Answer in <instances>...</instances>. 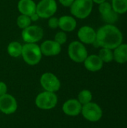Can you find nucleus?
<instances>
[{
	"mask_svg": "<svg viewBox=\"0 0 127 128\" xmlns=\"http://www.w3.org/2000/svg\"><path fill=\"white\" fill-rule=\"evenodd\" d=\"M124 36L121 31L113 24H106L97 31L95 44L101 48L115 50L123 43Z\"/></svg>",
	"mask_w": 127,
	"mask_h": 128,
	"instance_id": "f257e3e1",
	"label": "nucleus"
},
{
	"mask_svg": "<svg viewBox=\"0 0 127 128\" xmlns=\"http://www.w3.org/2000/svg\"><path fill=\"white\" fill-rule=\"evenodd\" d=\"M21 56L27 64L34 66L40 62L43 55L40 46L37 44L25 43L22 45Z\"/></svg>",
	"mask_w": 127,
	"mask_h": 128,
	"instance_id": "f03ea898",
	"label": "nucleus"
},
{
	"mask_svg": "<svg viewBox=\"0 0 127 128\" xmlns=\"http://www.w3.org/2000/svg\"><path fill=\"white\" fill-rule=\"evenodd\" d=\"M93 7L94 2L92 0H74L70 8L73 16L84 20L91 14Z\"/></svg>",
	"mask_w": 127,
	"mask_h": 128,
	"instance_id": "7ed1b4c3",
	"label": "nucleus"
},
{
	"mask_svg": "<svg viewBox=\"0 0 127 128\" xmlns=\"http://www.w3.org/2000/svg\"><path fill=\"white\" fill-rule=\"evenodd\" d=\"M69 58L76 63H82L88 56V52L84 44L79 40L70 43L67 48Z\"/></svg>",
	"mask_w": 127,
	"mask_h": 128,
	"instance_id": "20e7f679",
	"label": "nucleus"
},
{
	"mask_svg": "<svg viewBox=\"0 0 127 128\" xmlns=\"http://www.w3.org/2000/svg\"><path fill=\"white\" fill-rule=\"evenodd\" d=\"M58 104V97L54 92L44 91L35 98V105L41 110H48L53 109Z\"/></svg>",
	"mask_w": 127,
	"mask_h": 128,
	"instance_id": "39448f33",
	"label": "nucleus"
},
{
	"mask_svg": "<svg viewBox=\"0 0 127 128\" xmlns=\"http://www.w3.org/2000/svg\"><path fill=\"white\" fill-rule=\"evenodd\" d=\"M44 35L43 29L37 25H30L28 27L22 30L21 36L25 43L37 44L40 41Z\"/></svg>",
	"mask_w": 127,
	"mask_h": 128,
	"instance_id": "423d86ee",
	"label": "nucleus"
},
{
	"mask_svg": "<svg viewBox=\"0 0 127 128\" xmlns=\"http://www.w3.org/2000/svg\"><path fill=\"white\" fill-rule=\"evenodd\" d=\"M57 10L58 4L55 0H40L36 7V13L42 19H49L54 16Z\"/></svg>",
	"mask_w": 127,
	"mask_h": 128,
	"instance_id": "0eeeda50",
	"label": "nucleus"
},
{
	"mask_svg": "<svg viewBox=\"0 0 127 128\" xmlns=\"http://www.w3.org/2000/svg\"><path fill=\"white\" fill-rule=\"evenodd\" d=\"M81 113L86 120L91 122L100 121L103 116V110L101 107L97 104L93 102L82 105Z\"/></svg>",
	"mask_w": 127,
	"mask_h": 128,
	"instance_id": "6e6552de",
	"label": "nucleus"
},
{
	"mask_svg": "<svg viewBox=\"0 0 127 128\" xmlns=\"http://www.w3.org/2000/svg\"><path fill=\"white\" fill-rule=\"evenodd\" d=\"M40 83L42 88L46 92L55 93L61 88V82L59 79L54 74L50 72H46L41 75Z\"/></svg>",
	"mask_w": 127,
	"mask_h": 128,
	"instance_id": "1a4fd4ad",
	"label": "nucleus"
},
{
	"mask_svg": "<svg viewBox=\"0 0 127 128\" xmlns=\"http://www.w3.org/2000/svg\"><path fill=\"white\" fill-rule=\"evenodd\" d=\"M17 107L18 105L16 100L11 94L7 93L0 96V111L4 114H13L16 111Z\"/></svg>",
	"mask_w": 127,
	"mask_h": 128,
	"instance_id": "9d476101",
	"label": "nucleus"
},
{
	"mask_svg": "<svg viewBox=\"0 0 127 128\" xmlns=\"http://www.w3.org/2000/svg\"><path fill=\"white\" fill-rule=\"evenodd\" d=\"M79 40L85 44H94L97 40V32L89 26H83L77 32Z\"/></svg>",
	"mask_w": 127,
	"mask_h": 128,
	"instance_id": "9b49d317",
	"label": "nucleus"
},
{
	"mask_svg": "<svg viewBox=\"0 0 127 128\" xmlns=\"http://www.w3.org/2000/svg\"><path fill=\"white\" fill-rule=\"evenodd\" d=\"M40 48L42 55L45 56H55L61 52V45L54 40H44L40 45Z\"/></svg>",
	"mask_w": 127,
	"mask_h": 128,
	"instance_id": "f8f14e48",
	"label": "nucleus"
},
{
	"mask_svg": "<svg viewBox=\"0 0 127 128\" xmlns=\"http://www.w3.org/2000/svg\"><path fill=\"white\" fill-rule=\"evenodd\" d=\"M82 105L77 99H69L64 102L62 106V110L67 116H77L82 112Z\"/></svg>",
	"mask_w": 127,
	"mask_h": 128,
	"instance_id": "ddd939ff",
	"label": "nucleus"
},
{
	"mask_svg": "<svg viewBox=\"0 0 127 128\" xmlns=\"http://www.w3.org/2000/svg\"><path fill=\"white\" fill-rule=\"evenodd\" d=\"M85 68L91 72H97L100 70L103 67V62L98 55H88L84 61Z\"/></svg>",
	"mask_w": 127,
	"mask_h": 128,
	"instance_id": "4468645a",
	"label": "nucleus"
},
{
	"mask_svg": "<svg viewBox=\"0 0 127 128\" xmlns=\"http://www.w3.org/2000/svg\"><path fill=\"white\" fill-rule=\"evenodd\" d=\"M77 21L76 18L70 15H64L58 18V28L64 32H71L76 29Z\"/></svg>",
	"mask_w": 127,
	"mask_h": 128,
	"instance_id": "2eb2a0df",
	"label": "nucleus"
},
{
	"mask_svg": "<svg viewBox=\"0 0 127 128\" xmlns=\"http://www.w3.org/2000/svg\"><path fill=\"white\" fill-rule=\"evenodd\" d=\"M37 4L34 0H19L17 3V9L20 14L30 16L36 12Z\"/></svg>",
	"mask_w": 127,
	"mask_h": 128,
	"instance_id": "dca6fc26",
	"label": "nucleus"
},
{
	"mask_svg": "<svg viewBox=\"0 0 127 128\" xmlns=\"http://www.w3.org/2000/svg\"><path fill=\"white\" fill-rule=\"evenodd\" d=\"M114 60L119 64L127 62V44H121L115 50H113Z\"/></svg>",
	"mask_w": 127,
	"mask_h": 128,
	"instance_id": "f3484780",
	"label": "nucleus"
},
{
	"mask_svg": "<svg viewBox=\"0 0 127 128\" xmlns=\"http://www.w3.org/2000/svg\"><path fill=\"white\" fill-rule=\"evenodd\" d=\"M22 50V45L18 41H12L9 43L7 47V52L10 56L13 58H17L21 56Z\"/></svg>",
	"mask_w": 127,
	"mask_h": 128,
	"instance_id": "a211bd4d",
	"label": "nucleus"
},
{
	"mask_svg": "<svg viewBox=\"0 0 127 128\" xmlns=\"http://www.w3.org/2000/svg\"><path fill=\"white\" fill-rule=\"evenodd\" d=\"M112 9L118 14H124L127 12V0H111Z\"/></svg>",
	"mask_w": 127,
	"mask_h": 128,
	"instance_id": "6ab92c4d",
	"label": "nucleus"
},
{
	"mask_svg": "<svg viewBox=\"0 0 127 128\" xmlns=\"http://www.w3.org/2000/svg\"><path fill=\"white\" fill-rule=\"evenodd\" d=\"M98 56L102 59L103 63H109L114 60L113 50L108 48H101Z\"/></svg>",
	"mask_w": 127,
	"mask_h": 128,
	"instance_id": "aec40b11",
	"label": "nucleus"
},
{
	"mask_svg": "<svg viewBox=\"0 0 127 128\" xmlns=\"http://www.w3.org/2000/svg\"><path fill=\"white\" fill-rule=\"evenodd\" d=\"M92 98H93L92 93L89 90L84 89L79 93L77 100L82 105H85V104H87L91 102Z\"/></svg>",
	"mask_w": 127,
	"mask_h": 128,
	"instance_id": "412c9836",
	"label": "nucleus"
},
{
	"mask_svg": "<svg viewBox=\"0 0 127 128\" xmlns=\"http://www.w3.org/2000/svg\"><path fill=\"white\" fill-rule=\"evenodd\" d=\"M31 21L30 17L26 15L20 14L19 16H18L16 19V25L22 30L28 27L31 25Z\"/></svg>",
	"mask_w": 127,
	"mask_h": 128,
	"instance_id": "4be33fe9",
	"label": "nucleus"
},
{
	"mask_svg": "<svg viewBox=\"0 0 127 128\" xmlns=\"http://www.w3.org/2000/svg\"><path fill=\"white\" fill-rule=\"evenodd\" d=\"M118 16H119V14H118L112 9L110 12L107 13V14H105V15L101 16H102L103 20L106 24H113V25H114V24L118 21Z\"/></svg>",
	"mask_w": 127,
	"mask_h": 128,
	"instance_id": "5701e85b",
	"label": "nucleus"
},
{
	"mask_svg": "<svg viewBox=\"0 0 127 128\" xmlns=\"http://www.w3.org/2000/svg\"><path fill=\"white\" fill-rule=\"evenodd\" d=\"M98 10H99V12H100L101 16L105 15V14H106L107 13L110 12L112 10V4L108 1H106V2H104L99 4Z\"/></svg>",
	"mask_w": 127,
	"mask_h": 128,
	"instance_id": "b1692460",
	"label": "nucleus"
},
{
	"mask_svg": "<svg viewBox=\"0 0 127 128\" xmlns=\"http://www.w3.org/2000/svg\"><path fill=\"white\" fill-rule=\"evenodd\" d=\"M54 40L56 41L58 44H59L60 45H63L64 44L67 40V32H64L63 31H60L58 32L55 35V38Z\"/></svg>",
	"mask_w": 127,
	"mask_h": 128,
	"instance_id": "393cba45",
	"label": "nucleus"
},
{
	"mask_svg": "<svg viewBox=\"0 0 127 128\" xmlns=\"http://www.w3.org/2000/svg\"><path fill=\"white\" fill-rule=\"evenodd\" d=\"M48 26L52 29L58 28V17L52 16L48 19Z\"/></svg>",
	"mask_w": 127,
	"mask_h": 128,
	"instance_id": "a878e982",
	"label": "nucleus"
},
{
	"mask_svg": "<svg viewBox=\"0 0 127 128\" xmlns=\"http://www.w3.org/2000/svg\"><path fill=\"white\" fill-rule=\"evenodd\" d=\"M7 86L4 82L0 81V96H2L5 94H7Z\"/></svg>",
	"mask_w": 127,
	"mask_h": 128,
	"instance_id": "bb28decb",
	"label": "nucleus"
},
{
	"mask_svg": "<svg viewBox=\"0 0 127 128\" xmlns=\"http://www.w3.org/2000/svg\"><path fill=\"white\" fill-rule=\"evenodd\" d=\"M59 3L64 7H70L74 0H58Z\"/></svg>",
	"mask_w": 127,
	"mask_h": 128,
	"instance_id": "cd10ccee",
	"label": "nucleus"
},
{
	"mask_svg": "<svg viewBox=\"0 0 127 128\" xmlns=\"http://www.w3.org/2000/svg\"><path fill=\"white\" fill-rule=\"evenodd\" d=\"M29 17H30L31 22H36V21H37V20L40 19V16H38V14H37L36 12L34 13L33 14H31Z\"/></svg>",
	"mask_w": 127,
	"mask_h": 128,
	"instance_id": "c85d7f7f",
	"label": "nucleus"
},
{
	"mask_svg": "<svg viewBox=\"0 0 127 128\" xmlns=\"http://www.w3.org/2000/svg\"><path fill=\"white\" fill-rule=\"evenodd\" d=\"M92 1H93V2L95 3V4H101V3H103V2H106V1H107V0H92Z\"/></svg>",
	"mask_w": 127,
	"mask_h": 128,
	"instance_id": "c756f323",
	"label": "nucleus"
}]
</instances>
